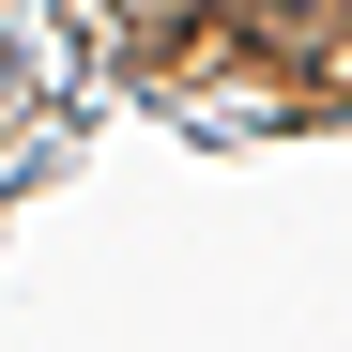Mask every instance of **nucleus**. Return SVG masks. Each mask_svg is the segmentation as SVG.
I'll return each mask as SVG.
<instances>
[]
</instances>
